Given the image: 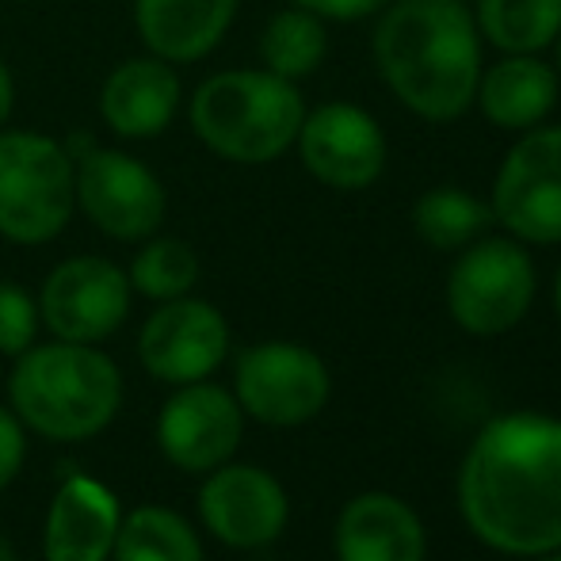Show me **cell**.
Returning a JSON list of instances; mask_svg holds the SVG:
<instances>
[{
    "label": "cell",
    "instance_id": "cell-1",
    "mask_svg": "<svg viewBox=\"0 0 561 561\" xmlns=\"http://www.w3.org/2000/svg\"><path fill=\"white\" fill-rule=\"evenodd\" d=\"M458 508L466 527L501 554L561 550V421L542 413L489 421L458 470Z\"/></svg>",
    "mask_w": 561,
    "mask_h": 561
},
{
    "label": "cell",
    "instance_id": "cell-2",
    "mask_svg": "<svg viewBox=\"0 0 561 561\" xmlns=\"http://www.w3.org/2000/svg\"><path fill=\"white\" fill-rule=\"evenodd\" d=\"M370 61L409 115L458 123L485 69L473 8L466 0H390L370 35Z\"/></svg>",
    "mask_w": 561,
    "mask_h": 561
},
{
    "label": "cell",
    "instance_id": "cell-3",
    "mask_svg": "<svg viewBox=\"0 0 561 561\" xmlns=\"http://www.w3.org/2000/svg\"><path fill=\"white\" fill-rule=\"evenodd\" d=\"M8 401L23 428L54 444H84L123 409V370L96 344H31L15 355Z\"/></svg>",
    "mask_w": 561,
    "mask_h": 561
},
{
    "label": "cell",
    "instance_id": "cell-4",
    "mask_svg": "<svg viewBox=\"0 0 561 561\" xmlns=\"http://www.w3.org/2000/svg\"><path fill=\"white\" fill-rule=\"evenodd\" d=\"M306 118V100L295 81L260 69H222L192 92L187 123L195 138L229 164L279 161L295 149L298 126Z\"/></svg>",
    "mask_w": 561,
    "mask_h": 561
},
{
    "label": "cell",
    "instance_id": "cell-5",
    "mask_svg": "<svg viewBox=\"0 0 561 561\" xmlns=\"http://www.w3.org/2000/svg\"><path fill=\"white\" fill-rule=\"evenodd\" d=\"M73 210V153L66 141L0 126V237L50 244Z\"/></svg>",
    "mask_w": 561,
    "mask_h": 561
},
{
    "label": "cell",
    "instance_id": "cell-6",
    "mask_svg": "<svg viewBox=\"0 0 561 561\" xmlns=\"http://www.w3.org/2000/svg\"><path fill=\"white\" fill-rule=\"evenodd\" d=\"M539 290L535 260L516 237H478L447 275V310L470 336H504L527 318Z\"/></svg>",
    "mask_w": 561,
    "mask_h": 561
},
{
    "label": "cell",
    "instance_id": "cell-7",
    "mask_svg": "<svg viewBox=\"0 0 561 561\" xmlns=\"http://www.w3.org/2000/svg\"><path fill=\"white\" fill-rule=\"evenodd\" d=\"M333 393L329 367L313 347L295 340H264L237 355L233 398L244 416L267 428H298L325 409Z\"/></svg>",
    "mask_w": 561,
    "mask_h": 561
},
{
    "label": "cell",
    "instance_id": "cell-8",
    "mask_svg": "<svg viewBox=\"0 0 561 561\" xmlns=\"http://www.w3.org/2000/svg\"><path fill=\"white\" fill-rule=\"evenodd\" d=\"M73 203L104 237L134 244L153 237L169 210L161 176L138 157L104 146L73 157Z\"/></svg>",
    "mask_w": 561,
    "mask_h": 561
},
{
    "label": "cell",
    "instance_id": "cell-9",
    "mask_svg": "<svg viewBox=\"0 0 561 561\" xmlns=\"http://www.w3.org/2000/svg\"><path fill=\"white\" fill-rule=\"evenodd\" d=\"M493 222L519 244H561V126H535L496 164Z\"/></svg>",
    "mask_w": 561,
    "mask_h": 561
},
{
    "label": "cell",
    "instance_id": "cell-10",
    "mask_svg": "<svg viewBox=\"0 0 561 561\" xmlns=\"http://www.w3.org/2000/svg\"><path fill=\"white\" fill-rule=\"evenodd\" d=\"M295 149L302 169L333 192H367L382 180L390 161L382 123L347 100H333L313 112L306 107Z\"/></svg>",
    "mask_w": 561,
    "mask_h": 561
},
{
    "label": "cell",
    "instance_id": "cell-11",
    "mask_svg": "<svg viewBox=\"0 0 561 561\" xmlns=\"http://www.w3.org/2000/svg\"><path fill=\"white\" fill-rule=\"evenodd\" d=\"M130 298L134 287L115 260L69 256L46 275L43 290H38V318L54 340L100 344L126 325Z\"/></svg>",
    "mask_w": 561,
    "mask_h": 561
},
{
    "label": "cell",
    "instance_id": "cell-12",
    "mask_svg": "<svg viewBox=\"0 0 561 561\" xmlns=\"http://www.w3.org/2000/svg\"><path fill=\"white\" fill-rule=\"evenodd\" d=\"M229 355V325L222 310L203 298L157 302L138 333V359L149 378L164 386H187L210 378Z\"/></svg>",
    "mask_w": 561,
    "mask_h": 561
},
{
    "label": "cell",
    "instance_id": "cell-13",
    "mask_svg": "<svg viewBox=\"0 0 561 561\" xmlns=\"http://www.w3.org/2000/svg\"><path fill=\"white\" fill-rule=\"evenodd\" d=\"M244 436V409L215 382L176 386L157 416V447L176 470L210 473L237 455Z\"/></svg>",
    "mask_w": 561,
    "mask_h": 561
},
{
    "label": "cell",
    "instance_id": "cell-14",
    "mask_svg": "<svg viewBox=\"0 0 561 561\" xmlns=\"http://www.w3.org/2000/svg\"><path fill=\"white\" fill-rule=\"evenodd\" d=\"M199 516L218 542L233 550L272 547L290 519L287 489L272 470L249 462H222L199 489Z\"/></svg>",
    "mask_w": 561,
    "mask_h": 561
},
{
    "label": "cell",
    "instance_id": "cell-15",
    "mask_svg": "<svg viewBox=\"0 0 561 561\" xmlns=\"http://www.w3.org/2000/svg\"><path fill=\"white\" fill-rule=\"evenodd\" d=\"M180 104H184V84L176 66L157 54L118 61L100 89V115L112 134L126 141L161 138L176 123Z\"/></svg>",
    "mask_w": 561,
    "mask_h": 561
},
{
    "label": "cell",
    "instance_id": "cell-16",
    "mask_svg": "<svg viewBox=\"0 0 561 561\" xmlns=\"http://www.w3.org/2000/svg\"><path fill=\"white\" fill-rule=\"evenodd\" d=\"M123 524L118 496L100 478L73 473L58 485L43 524L46 561H112Z\"/></svg>",
    "mask_w": 561,
    "mask_h": 561
},
{
    "label": "cell",
    "instance_id": "cell-17",
    "mask_svg": "<svg viewBox=\"0 0 561 561\" xmlns=\"http://www.w3.org/2000/svg\"><path fill=\"white\" fill-rule=\"evenodd\" d=\"M561 77L542 54H501V61L481 69L473 104L489 126L504 134H524L542 126L558 107Z\"/></svg>",
    "mask_w": 561,
    "mask_h": 561
},
{
    "label": "cell",
    "instance_id": "cell-18",
    "mask_svg": "<svg viewBox=\"0 0 561 561\" xmlns=\"http://www.w3.org/2000/svg\"><path fill=\"white\" fill-rule=\"evenodd\" d=\"M241 0H134L141 46L172 66H192L222 46Z\"/></svg>",
    "mask_w": 561,
    "mask_h": 561
},
{
    "label": "cell",
    "instance_id": "cell-19",
    "mask_svg": "<svg viewBox=\"0 0 561 561\" xmlns=\"http://www.w3.org/2000/svg\"><path fill=\"white\" fill-rule=\"evenodd\" d=\"M424 524L401 496L359 493L336 519L340 561H424Z\"/></svg>",
    "mask_w": 561,
    "mask_h": 561
},
{
    "label": "cell",
    "instance_id": "cell-20",
    "mask_svg": "<svg viewBox=\"0 0 561 561\" xmlns=\"http://www.w3.org/2000/svg\"><path fill=\"white\" fill-rule=\"evenodd\" d=\"M481 43L501 54H542L561 35V0H478Z\"/></svg>",
    "mask_w": 561,
    "mask_h": 561
},
{
    "label": "cell",
    "instance_id": "cell-21",
    "mask_svg": "<svg viewBox=\"0 0 561 561\" xmlns=\"http://www.w3.org/2000/svg\"><path fill=\"white\" fill-rule=\"evenodd\" d=\"M112 561H207L195 527L169 504H141L123 516Z\"/></svg>",
    "mask_w": 561,
    "mask_h": 561
},
{
    "label": "cell",
    "instance_id": "cell-22",
    "mask_svg": "<svg viewBox=\"0 0 561 561\" xmlns=\"http://www.w3.org/2000/svg\"><path fill=\"white\" fill-rule=\"evenodd\" d=\"M329 54V31L325 20L306 8L290 4L267 20L264 35H260V61L267 73L283 77V81H306L321 69Z\"/></svg>",
    "mask_w": 561,
    "mask_h": 561
},
{
    "label": "cell",
    "instance_id": "cell-23",
    "mask_svg": "<svg viewBox=\"0 0 561 561\" xmlns=\"http://www.w3.org/2000/svg\"><path fill=\"white\" fill-rule=\"evenodd\" d=\"M493 226V210L485 199H478L473 192L455 184L428 187L421 199L413 203V229L424 244L439 252H458L470 241L485 237V229Z\"/></svg>",
    "mask_w": 561,
    "mask_h": 561
},
{
    "label": "cell",
    "instance_id": "cell-24",
    "mask_svg": "<svg viewBox=\"0 0 561 561\" xmlns=\"http://www.w3.org/2000/svg\"><path fill=\"white\" fill-rule=\"evenodd\" d=\"M126 279L149 302H172V298H184L195 290V283H199V256L180 237L153 233L134 252Z\"/></svg>",
    "mask_w": 561,
    "mask_h": 561
},
{
    "label": "cell",
    "instance_id": "cell-25",
    "mask_svg": "<svg viewBox=\"0 0 561 561\" xmlns=\"http://www.w3.org/2000/svg\"><path fill=\"white\" fill-rule=\"evenodd\" d=\"M43 318H38V302L27 287L0 279V355H23L35 344Z\"/></svg>",
    "mask_w": 561,
    "mask_h": 561
},
{
    "label": "cell",
    "instance_id": "cell-26",
    "mask_svg": "<svg viewBox=\"0 0 561 561\" xmlns=\"http://www.w3.org/2000/svg\"><path fill=\"white\" fill-rule=\"evenodd\" d=\"M23 458H27V432H23V421L12 409L0 405V489H8L20 478Z\"/></svg>",
    "mask_w": 561,
    "mask_h": 561
},
{
    "label": "cell",
    "instance_id": "cell-27",
    "mask_svg": "<svg viewBox=\"0 0 561 561\" xmlns=\"http://www.w3.org/2000/svg\"><path fill=\"white\" fill-rule=\"evenodd\" d=\"M290 4L321 15L325 23H355V20H370V15H378L390 0H290Z\"/></svg>",
    "mask_w": 561,
    "mask_h": 561
},
{
    "label": "cell",
    "instance_id": "cell-28",
    "mask_svg": "<svg viewBox=\"0 0 561 561\" xmlns=\"http://www.w3.org/2000/svg\"><path fill=\"white\" fill-rule=\"evenodd\" d=\"M12 107H15V81H12V69H8L4 58H0V126H8Z\"/></svg>",
    "mask_w": 561,
    "mask_h": 561
},
{
    "label": "cell",
    "instance_id": "cell-29",
    "mask_svg": "<svg viewBox=\"0 0 561 561\" xmlns=\"http://www.w3.org/2000/svg\"><path fill=\"white\" fill-rule=\"evenodd\" d=\"M0 561H15V547H12V539H8L4 531H0Z\"/></svg>",
    "mask_w": 561,
    "mask_h": 561
},
{
    "label": "cell",
    "instance_id": "cell-30",
    "mask_svg": "<svg viewBox=\"0 0 561 561\" xmlns=\"http://www.w3.org/2000/svg\"><path fill=\"white\" fill-rule=\"evenodd\" d=\"M554 313L561 321V264H558V275H554Z\"/></svg>",
    "mask_w": 561,
    "mask_h": 561
},
{
    "label": "cell",
    "instance_id": "cell-31",
    "mask_svg": "<svg viewBox=\"0 0 561 561\" xmlns=\"http://www.w3.org/2000/svg\"><path fill=\"white\" fill-rule=\"evenodd\" d=\"M554 54H558V61H554V69H558V77H561V35H558V43H554Z\"/></svg>",
    "mask_w": 561,
    "mask_h": 561
},
{
    "label": "cell",
    "instance_id": "cell-32",
    "mask_svg": "<svg viewBox=\"0 0 561 561\" xmlns=\"http://www.w3.org/2000/svg\"><path fill=\"white\" fill-rule=\"evenodd\" d=\"M535 561H561V550H554V554H542V558H535Z\"/></svg>",
    "mask_w": 561,
    "mask_h": 561
}]
</instances>
